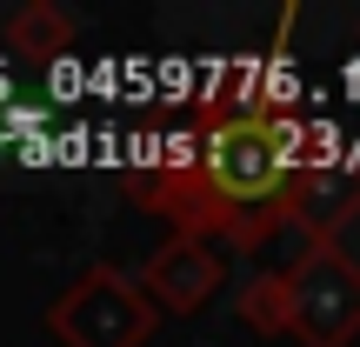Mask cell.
<instances>
[{
    "label": "cell",
    "mask_w": 360,
    "mask_h": 347,
    "mask_svg": "<svg viewBox=\"0 0 360 347\" xmlns=\"http://www.w3.org/2000/svg\"><path fill=\"white\" fill-rule=\"evenodd\" d=\"M141 194L167 207L180 234L267 241L307 194V134L267 94L214 101L193 127L187 160H167L154 180H141Z\"/></svg>",
    "instance_id": "6da1fadb"
},
{
    "label": "cell",
    "mask_w": 360,
    "mask_h": 347,
    "mask_svg": "<svg viewBox=\"0 0 360 347\" xmlns=\"http://www.w3.org/2000/svg\"><path fill=\"white\" fill-rule=\"evenodd\" d=\"M154 301L141 294L134 281H120L114 267L74 281L60 301H53V334L67 347H141L154 334Z\"/></svg>",
    "instance_id": "7a4b0ae2"
},
{
    "label": "cell",
    "mask_w": 360,
    "mask_h": 347,
    "mask_svg": "<svg viewBox=\"0 0 360 347\" xmlns=\"http://www.w3.org/2000/svg\"><path fill=\"white\" fill-rule=\"evenodd\" d=\"M334 287H354V274L340 267V260H307L300 274H287L281 294H287V321L300 327L307 341H334L354 327L360 301H334Z\"/></svg>",
    "instance_id": "3957f363"
},
{
    "label": "cell",
    "mask_w": 360,
    "mask_h": 347,
    "mask_svg": "<svg viewBox=\"0 0 360 347\" xmlns=\"http://www.w3.org/2000/svg\"><path fill=\"white\" fill-rule=\"evenodd\" d=\"M214 281H220V260H214V247H207L200 234H174L167 254L147 267V294H160L167 308H193V301H207Z\"/></svg>",
    "instance_id": "277c9868"
}]
</instances>
